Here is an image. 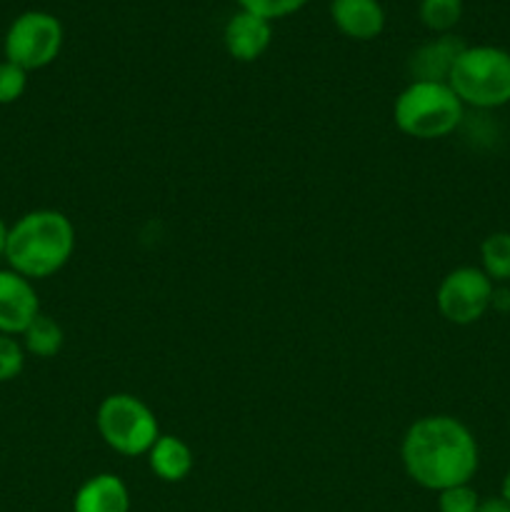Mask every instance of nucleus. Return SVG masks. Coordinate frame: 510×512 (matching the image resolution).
<instances>
[{"label": "nucleus", "instance_id": "14", "mask_svg": "<svg viewBox=\"0 0 510 512\" xmlns=\"http://www.w3.org/2000/svg\"><path fill=\"white\" fill-rule=\"evenodd\" d=\"M65 333L53 318L40 313L28 330L23 333V348L25 353L35 355V358H55L63 350Z\"/></svg>", "mask_w": 510, "mask_h": 512}, {"label": "nucleus", "instance_id": "11", "mask_svg": "<svg viewBox=\"0 0 510 512\" xmlns=\"http://www.w3.org/2000/svg\"><path fill=\"white\" fill-rule=\"evenodd\" d=\"M330 20L350 40H375L385 28L380 0H330Z\"/></svg>", "mask_w": 510, "mask_h": 512}, {"label": "nucleus", "instance_id": "3", "mask_svg": "<svg viewBox=\"0 0 510 512\" xmlns=\"http://www.w3.org/2000/svg\"><path fill=\"white\" fill-rule=\"evenodd\" d=\"M465 105L448 83L410 80L393 105V120L400 133L415 140H438L463 123Z\"/></svg>", "mask_w": 510, "mask_h": 512}, {"label": "nucleus", "instance_id": "7", "mask_svg": "<svg viewBox=\"0 0 510 512\" xmlns=\"http://www.w3.org/2000/svg\"><path fill=\"white\" fill-rule=\"evenodd\" d=\"M495 283L473 265L455 268L440 280L435 303L440 315L453 325H473L483 318L493 305Z\"/></svg>", "mask_w": 510, "mask_h": 512}, {"label": "nucleus", "instance_id": "19", "mask_svg": "<svg viewBox=\"0 0 510 512\" xmlns=\"http://www.w3.org/2000/svg\"><path fill=\"white\" fill-rule=\"evenodd\" d=\"M25 368V348L13 335L0 333V383L15 380Z\"/></svg>", "mask_w": 510, "mask_h": 512}, {"label": "nucleus", "instance_id": "21", "mask_svg": "<svg viewBox=\"0 0 510 512\" xmlns=\"http://www.w3.org/2000/svg\"><path fill=\"white\" fill-rule=\"evenodd\" d=\"M475 512H510V503L503 495H498V498H485L480 500L478 510Z\"/></svg>", "mask_w": 510, "mask_h": 512}, {"label": "nucleus", "instance_id": "5", "mask_svg": "<svg viewBox=\"0 0 510 512\" xmlns=\"http://www.w3.org/2000/svg\"><path fill=\"white\" fill-rule=\"evenodd\" d=\"M100 438L108 448L125 458L148 455L155 440L160 438V425L153 410L130 393H113L98 405L95 415Z\"/></svg>", "mask_w": 510, "mask_h": 512}, {"label": "nucleus", "instance_id": "8", "mask_svg": "<svg viewBox=\"0 0 510 512\" xmlns=\"http://www.w3.org/2000/svg\"><path fill=\"white\" fill-rule=\"evenodd\" d=\"M40 315V300L33 280L15 270H0V333L23 335Z\"/></svg>", "mask_w": 510, "mask_h": 512}, {"label": "nucleus", "instance_id": "16", "mask_svg": "<svg viewBox=\"0 0 510 512\" xmlns=\"http://www.w3.org/2000/svg\"><path fill=\"white\" fill-rule=\"evenodd\" d=\"M418 15L430 33H450L463 18V0H420Z\"/></svg>", "mask_w": 510, "mask_h": 512}, {"label": "nucleus", "instance_id": "1", "mask_svg": "<svg viewBox=\"0 0 510 512\" xmlns=\"http://www.w3.org/2000/svg\"><path fill=\"white\" fill-rule=\"evenodd\" d=\"M403 468L420 488L440 490L468 485L480 465L478 440L453 415H425L415 420L400 445Z\"/></svg>", "mask_w": 510, "mask_h": 512}, {"label": "nucleus", "instance_id": "10", "mask_svg": "<svg viewBox=\"0 0 510 512\" xmlns=\"http://www.w3.org/2000/svg\"><path fill=\"white\" fill-rule=\"evenodd\" d=\"M468 48L463 38L453 33L435 35L433 40L415 48V53L408 58V73L413 80H428V83H448L453 73L455 60Z\"/></svg>", "mask_w": 510, "mask_h": 512}, {"label": "nucleus", "instance_id": "24", "mask_svg": "<svg viewBox=\"0 0 510 512\" xmlns=\"http://www.w3.org/2000/svg\"><path fill=\"white\" fill-rule=\"evenodd\" d=\"M500 495H503V498L510 503V470H508V473H505L503 485H500Z\"/></svg>", "mask_w": 510, "mask_h": 512}, {"label": "nucleus", "instance_id": "18", "mask_svg": "<svg viewBox=\"0 0 510 512\" xmlns=\"http://www.w3.org/2000/svg\"><path fill=\"white\" fill-rule=\"evenodd\" d=\"M28 88V70L10 60H0V105H10L23 98Z\"/></svg>", "mask_w": 510, "mask_h": 512}, {"label": "nucleus", "instance_id": "13", "mask_svg": "<svg viewBox=\"0 0 510 512\" xmlns=\"http://www.w3.org/2000/svg\"><path fill=\"white\" fill-rule=\"evenodd\" d=\"M150 470L158 475L163 483H180L193 470V450L185 440L175 438V435H160L148 450Z\"/></svg>", "mask_w": 510, "mask_h": 512}, {"label": "nucleus", "instance_id": "12", "mask_svg": "<svg viewBox=\"0 0 510 512\" xmlns=\"http://www.w3.org/2000/svg\"><path fill=\"white\" fill-rule=\"evenodd\" d=\"M73 512H130L128 485L113 473L93 475L75 493Z\"/></svg>", "mask_w": 510, "mask_h": 512}, {"label": "nucleus", "instance_id": "4", "mask_svg": "<svg viewBox=\"0 0 510 512\" xmlns=\"http://www.w3.org/2000/svg\"><path fill=\"white\" fill-rule=\"evenodd\" d=\"M448 85L470 108H503L510 103V53L498 45H468L455 60Z\"/></svg>", "mask_w": 510, "mask_h": 512}, {"label": "nucleus", "instance_id": "15", "mask_svg": "<svg viewBox=\"0 0 510 512\" xmlns=\"http://www.w3.org/2000/svg\"><path fill=\"white\" fill-rule=\"evenodd\" d=\"M480 270L493 283H508L510 280V233L498 230L488 235L480 245Z\"/></svg>", "mask_w": 510, "mask_h": 512}, {"label": "nucleus", "instance_id": "9", "mask_svg": "<svg viewBox=\"0 0 510 512\" xmlns=\"http://www.w3.org/2000/svg\"><path fill=\"white\" fill-rule=\"evenodd\" d=\"M223 43L230 58L240 63H253L260 55H265V50L273 43V23L248 10H238L225 23Z\"/></svg>", "mask_w": 510, "mask_h": 512}, {"label": "nucleus", "instance_id": "22", "mask_svg": "<svg viewBox=\"0 0 510 512\" xmlns=\"http://www.w3.org/2000/svg\"><path fill=\"white\" fill-rule=\"evenodd\" d=\"M490 308L505 310V313H508V310H510V288H498V285H495L493 305H490Z\"/></svg>", "mask_w": 510, "mask_h": 512}, {"label": "nucleus", "instance_id": "2", "mask_svg": "<svg viewBox=\"0 0 510 512\" xmlns=\"http://www.w3.org/2000/svg\"><path fill=\"white\" fill-rule=\"evenodd\" d=\"M75 250V228L60 210H30L8 228V268L28 280H43L68 265Z\"/></svg>", "mask_w": 510, "mask_h": 512}, {"label": "nucleus", "instance_id": "17", "mask_svg": "<svg viewBox=\"0 0 510 512\" xmlns=\"http://www.w3.org/2000/svg\"><path fill=\"white\" fill-rule=\"evenodd\" d=\"M240 10H248V13L260 15L265 20H280L288 18V15L298 13L308 5V0H238Z\"/></svg>", "mask_w": 510, "mask_h": 512}, {"label": "nucleus", "instance_id": "20", "mask_svg": "<svg viewBox=\"0 0 510 512\" xmlns=\"http://www.w3.org/2000/svg\"><path fill=\"white\" fill-rule=\"evenodd\" d=\"M480 505V495L468 485H455V488L440 490L438 510L440 512H475Z\"/></svg>", "mask_w": 510, "mask_h": 512}, {"label": "nucleus", "instance_id": "6", "mask_svg": "<svg viewBox=\"0 0 510 512\" xmlns=\"http://www.w3.org/2000/svg\"><path fill=\"white\" fill-rule=\"evenodd\" d=\"M63 23L45 10H25L5 33V60L23 70L48 68L63 50Z\"/></svg>", "mask_w": 510, "mask_h": 512}, {"label": "nucleus", "instance_id": "23", "mask_svg": "<svg viewBox=\"0 0 510 512\" xmlns=\"http://www.w3.org/2000/svg\"><path fill=\"white\" fill-rule=\"evenodd\" d=\"M8 228H10V225H5V220L0 218V258H5V245H8Z\"/></svg>", "mask_w": 510, "mask_h": 512}]
</instances>
